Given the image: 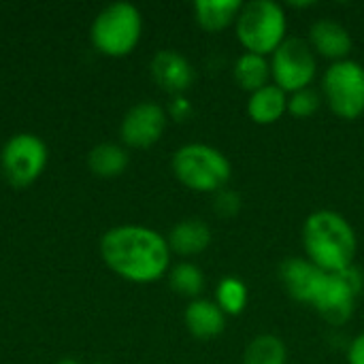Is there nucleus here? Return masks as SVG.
<instances>
[{"label":"nucleus","mask_w":364,"mask_h":364,"mask_svg":"<svg viewBox=\"0 0 364 364\" xmlns=\"http://www.w3.org/2000/svg\"><path fill=\"white\" fill-rule=\"evenodd\" d=\"M175 177L194 192H218L232 175L230 160L205 143H188L173 154Z\"/></svg>","instance_id":"obj_5"},{"label":"nucleus","mask_w":364,"mask_h":364,"mask_svg":"<svg viewBox=\"0 0 364 364\" xmlns=\"http://www.w3.org/2000/svg\"><path fill=\"white\" fill-rule=\"evenodd\" d=\"M168 113H171V117L181 122V119H186L192 113V105H190V100L186 96H175L171 107H168Z\"/></svg>","instance_id":"obj_25"},{"label":"nucleus","mask_w":364,"mask_h":364,"mask_svg":"<svg viewBox=\"0 0 364 364\" xmlns=\"http://www.w3.org/2000/svg\"><path fill=\"white\" fill-rule=\"evenodd\" d=\"M151 77L154 81L173 96H183V92L194 81V68L192 64L173 49H162L151 58Z\"/></svg>","instance_id":"obj_11"},{"label":"nucleus","mask_w":364,"mask_h":364,"mask_svg":"<svg viewBox=\"0 0 364 364\" xmlns=\"http://www.w3.org/2000/svg\"><path fill=\"white\" fill-rule=\"evenodd\" d=\"M316 53L309 41L290 36L271 53V77L286 94L301 92L316 77Z\"/></svg>","instance_id":"obj_9"},{"label":"nucleus","mask_w":364,"mask_h":364,"mask_svg":"<svg viewBox=\"0 0 364 364\" xmlns=\"http://www.w3.org/2000/svg\"><path fill=\"white\" fill-rule=\"evenodd\" d=\"M164 128H166V111L158 102L143 100L126 111L119 126V136L128 147L145 149L160 141Z\"/></svg>","instance_id":"obj_10"},{"label":"nucleus","mask_w":364,"mask_h":364,"mask_svg":"<svg viewBox=\"0 0 364 364\" xmlns=\"http://www.w3.org/2000/svg\"><path fill=\"white\" fill-rule=\"evenodd\" d=\"M363 273L354 264L339 273H324L311 299V305L328 324L341 326L352 318L356 296L363 290Z\"/></svg>","instance_id":"obj_7"},{"label":"nucleus","mask_w":364,"mask_h":364,"mask_svg":"<svg viewBox=\"0 0 364 364\" xmlns=\"http://www.w3.org/2000/svg\"><path fill=\"white\" fill-rule=\"evenodd\" d=\"M141 11L130 2H113L94 17L90 41L98 53L109 58H124L134 51L141 41Z\"/></svg>","instance_id":"obj_3"},{"label":"nucleus","mask_w":364,"mask_h":364,"mask_svg":"<svg viewBox=\"0 0 364 364\" xmlns=\"http://www.w3.org/2000/svg\"><path fill=\"white\" fill-rule=\"evenodd\" d=\"M55 364H81L79 360H75V358H62V360H58Z\"/></svg>","instance_id":"obj_27"},{"label":"nucleus","mask_w":364,"mask_h":364,"mask_svg":"<svg viewBox=\"0 0 364 364\" xmlns=\"http://www.w3.org/2000/svg\"><path fill=\"white\" fill-rule=\"evenodd\" d=\"M241 6H243L241 0H196L194 15L205 30L220 32L237 21Z\"/></svg>","instance_id":"obj_17"},{"label":"nucleus","mask_w":364,"mask_h":364,"mask_svg":"<svg viewBox=\"0 0 364 364\" xmlns=\"http://www.w3.org/2000/svg\"><path fill=\"white\" fill-rule=\"evenodd\" d=\"M356 245L352 224L337 211H314L303 224V247L307 252V260L324 273H339L352 267Z\"/></svg>","instance_id":"obj_2"},{"label":"nucleus","mask_w":364,"mask_h":364,"mask_svg":"<svg viewBox=\"0 0 364 364\" xmlns=\"http://www.w3.org/2000/svg\"><path fill=\"white\" fill-rule=\"evenodd\" d=\"M171 288L181 296H198L205 288V275L194 262H179L168 271Z\"/></svg>","instance_id":"obj_21"},{"label":"nucleus","mask_w":364,"mask_h":364,"mask_svg":"<svg viewBox=\"0 0 364 364\" xmlns=\"http://www.w3.org/2000/svg\"><path fill=\"white\" fill-rule=\"evenodd\" d=\"M237 38L250 53H273L284 41L288 30V17L282 4L273 0L245 2L235 21Z\"/></svg>","instance_id":"obj_4"},{"label":"nucleus","mask_w":364,"mask_h":364,"mask_svg":"<svg viewBox=\"0 0 364 364\" xmlns=\"http://www.w3.org/2000/svg\"><path fill=\"white\" fill-rule=\"evenodd\" d=\"M320 102H322L320 94L311 87H305L288 96V113L296 117H309L320 109Z\"/></svg>","instance_id":"obj_23"},{"label":"nucleus","mask_w":364,"mask_h":364,"mask_svg":"<svg viewBox=\"0 0 364 364\" xmlns=\"http://www.w3.org/2000/svg\"><path fill=\"white\" fill-rule=\"evenodd\" d=\"M186 328L196 339H213L224 333L226 328V314L207 299H194L183 314Z\"/></svg>","instance_id":"obj_14"},{"label":"nucleus","mask_w":364,"mask_h":364,"mask_svg":"<svg viewBox=\"0 0 364 364\" xmlns=\"http://www.w3.org/2000/svg\"><path fill=\"white\" fill-rule=\"evenodd\" d=\"M348 363L350 364H364V333L354 337L348 350Z\"/></svg>","instance_id":"obj_26"},{"label":"nucleus","mask_w":364,"mask_h":364,"mask_svg":"<svg viewBox=\"0 0 364 364\" xmlns=\"http://www.w3.org/2000/svg\"><path fill=\"white\" fill-rule=\"evenodd\" d=\"M215 305L226 316H239L247 305V288L237 277H224L215 288Z\"/></svg>","instance_id":"obj_22"},{"label":"nucleus","mask_w":364,"mask_h":364,"mask_svg":"<svg viewBox=\"0 0 364 364\" xmlns=\"http://www.w3.org/2000/svg\"><path fill=\"white\" fill-rule=\"evenodd\" d=\"M49 160L47 145L32 132L13 134L0 151V168L13 188H28L34 183Z\"/></svg>","instance_id":"obj_8"},{"label":"nucleus","mask_w":364,"mask_h":364,"mask_svg":"<svg viewBox=\"0 0 364 364\" xmlns=\"http://www.w3.org/2000/svg\"><path fill=\"white\" fill-rule=\"evenodd\" d=\"M288 350L277 335L264 333L250 341L243 352V364H286Z\"/></svg>","instance_id":"obj_20"},{"label":"nucleus","mask_w":364,"mask_h":364,"mask_svg":"<svg viewBox=\"0 0 364 364\" xmlns=\"http://www.w3.org/2000/svg\"><path fill=\"white\" fill-rule=\"evenodd\" d=\"M324 271L307 258H288L279 267V277L288 294L301 303H311Z\"/></svg>","instance_id":"obj_12"},{"label":"nucleus","mask_w":364,"mask_h":364,"mask_svg":"<svg viewBox=\"0 0 364 364\" xmlns=\"http://www.w3.org/2000/svg\"><path fill=\"white\" fill-rule=\"evenodd\" d=\"M322 94L335 115L356 119L364 113V66L356 60L333 62L322 79Z\"/></svg>","instance_id":"obj_6"},{"label":"nucleus","mask_w":364,"mask_h":364,"mask_svg":"<svg viewBox=\"0 0 364 364\" xmlns=\"http://www.w3.org/2000/svg\"><path fill=\"white\" fill-rule=\"evenodd\" d=\"M166 241H168L171 254L175 252L179 256H196V254H203L211 245V228L203 220L190 218V220L175 224Z\"/></svg>","instance_id":"obj_15"},{"label":"nucleus","mask_w":364,"mask_h":364,"mask_svg":"<svg viewBox=\"0 0 364 364\" xmlns=\"http://www.w3.org/2000/svg\"><path fill=\"white\" fill-rule=\"evenodd\" d=\"M309 45L320 55L339 62V60H348V53L352 49V34L343 23L322 17L309 30Z\"/></svg>","instance_id":"obj_13"},{"label":"nucleus","mask_w":364,"mask_h":364,"mask_svg":"<svg viewBox=\"0 0 364 364\" xmlns=\"http://www.w3.org/2000/svg\"><path fill=\"white\" fill-rule=\"evenodd\" d=\"M286 111H288V94L275 83H269L256 90L254 94H250L247 115L256 124H275L277 119H282Z\"/></svg>","instance_id":"obj_16"},{"label":"nucleus","mask_w":364,"mask_h":364,"mask_svg":"<svg viewBox=\"0 0 364 364\" xmlns=\"http://www.w3.org/2000/svg\"><path fill=\"white\" fill-rule=\"evenodd\" d=\"M128 151L117 143H98L87 154V166L96 177H117L128 168Z\"/></svg>","instance_id":"obj_18"},{"label":"nucleus","mask_w":364,"mask_h":364,"mask_svg":"<svg viewBox=\"0 0 364 364\" xmlns=\"http://www.w3.org/2000/svg\"><path fill=\"white\" fill-rule=\"evenodd\" d=\"M271 79V62L267 60V55H258V53H241L235 62V81L239 83L241 90L254 94L256 90L269 85Z\"/></svg>","instance_id":"obj_19"},{"label":"nucleus","mask_w":364,"mask_h":364,"mask_svg":"<svg viewBox=\"0 0 364 364\" xmlns=\"http://www.w3.org/2000/svg\"><path fill=\"white\" fill-rule=\"evenodd\" d=\"M100 256L115 275L132 284L158 282L171 267L166 237L147 226L134 224L107 230L100 239Z\"/></svg>","instance_id":"obj_1"},{"label":"nucleus","mask_w":364,"mask_h":364,"mask_svg":"<svg viewBox=\"0 0 364 364\" xmlns=\"http://www.w3.org/2000/svg\"><path fill=\"white\" fill-rule=\"evenodd\" d=\"M213 209H215V213H218L220 218H232V215H237L239 209H241V198H239L237 192L222 188V190L215 192Z\"/></svg>","instance_id":"obj_24"}]
</instances>
